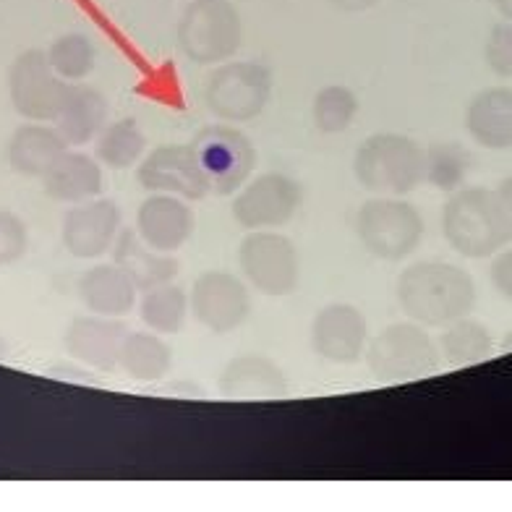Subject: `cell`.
<instances>
[{"instance_id": "1", "label": "cell", "mask_w": 512, "mask_h": 512, "mask_svg": "<svg viewBox=\"0 0 512 512\" xmlns=\"http://www.w3.org/2000/svg\"><path fill=\"white\" fill-rule=\"evenodd\" d=\"M398 304L408 317L426 327H447L473 309L476 285L455 264L426 259L411 264L398 277Z\"/></svg>"}, {"instance_id": "2", "label": "cell", "mask_w": 512, "mask_h": 512, "mask_svg": "<svg viewBox=\"0 0 512 512\" xmlns=\"http://www.w3.org/2000/svg\"><path fill=\"white\" fill-rule=\"evenodd\" d=\"M442 233L458 254L484 259L512 241V220L497 191L465 189L447 202Z\"/></svg>"}, {"instance_id": "3", "label": "cell", "mask_w": 512, "mask_h": 512, "mask_svg": "<svg viewBox=\"0 0 512 512\" xmlns=\"http://www.w3.org/2000/svg\"><path fill=\"white\" fill-rule=\"evenodd\" d=\"M353 173L371 194H411L426 176V152L403 134H374L356 149Z\"/></svg>"}, {"instance_id": "4", "label": "cell", "mask_w": 512, "mask_h": 512, "mask_svg": "<svg viewBox=\"0 0 512 512\" xmlns=\"http://www.w3.org/2000/svg\"><path fill=\"white\" fill-rule=\"evenodd\" d=\"M178 48L196 66L230 61L241 50V14L228 0H194L178 21Z\"/></svg>"}, {"instance_id": "5", "label": "cell", "mask_w": 512, "mask_h": 512, "mask_svg": "<svg viewBox=\"0 0 512 512\" xmlns=\"http://www.w3.org/2000/svg\"><path fill=\"white\" fill-rule=\"evenodd\" d=\"M356 236L371 256L400 262L411 256L424 238V217L398 196H377L358 209Z\"/></svg>"}, {"instance_id": "6", "label": "cell", "mask_w": 512, "mask_h": 512, "mask_svg": "<svg viewBox=\"0 0 512 512\" xmlns=\"http://www.w3.org/2000/svg\"><path fill=\"white\" fill-rule=\"evenodd\" d=\"M366 366L382 384L432 377L439 369V348L418 324H390L366 345Z\"/></svg>"}, {"instance_id": "7", "label": "cell", "mask_w": 512, "mask_h": 512, "mask_svg": "<svg viewBox=\"0 0 512 512\" xmlns=\"http://www.w3.org/2000/svg\"><path fill=\"white\" fill-rule=\"evenodd\" d=\"M272 95V71L264 63H223L209 76L204 102L209 113L225 123H249L262 115Z\"/></svg>"}, {"instance_id": "8", "label": "cell", "mask_w": 512, "mask_h": 512, "mask_svg": "<svg viewBox=\"0 0 512 512\" xmlns=\"http://www.w3.org/2000/svg\"><path fill=\"white\" fill-rule=\"evenodd\" d=\"M238 264L251 288L259 290L262 296H290L301 280L296 243L272 230H249V236L243 238L238 249Z\"/></svg>"}, {"instance_id": "9", "label": "cell", "mask_w": 512, "mask_h": 512, "mask_svg": "<svg viewBox=\"0 0 512 512\" xmlns=\"http://www.w3.org/2000/svg\"><path fill=\"white\" fill-rule=\"evenodd\" d=\"M191 147L207 176L209 189L215 194H236L254 173L256 149L249 142V136L241 134L238 128L225 126V123L202 128Z\"/></svg>"}, {"instance_id": "10", "label": "cell", "mask_w": 512, "mask_h": 512, "mask_svg": "<svg viewBox=\"0 0 512 512\" xmlns=\"http://www.w3.org/2000/svg\"><path fill=\"white\" fill-rule=\"evenodd\" d=\"M8 95L27 121L50 123L61 113L68 84L55 74L45 50H24L8 71Z\"/></svg>"}, {"instance_id": "11", "label": "cell", "mask_w": 512, "mask_h": 512, "mask_svg": "<svg viewBox=\"0 0 512 512\" xmlns=\"http://www.w3.org/2000/svg\"><path fill=\"white\" fill-rule=\"evenodd\" d=\"M304 202V189L285 173H264L246 181L233 202V217L246 230L283 228Z\"/></svg>"}, {"instance_id": "12", "label": "cell", "mask_w": 512, "mask_h": 512, "mask_svg": "<svg viewBox=\"0 0 512 512\" xmlns=\"http://www.w3.org/2000/svg\"><path fill=\"white\" fill-rule=\"evenodd\" d=\"M189 309L202 327L215 335L238 330L251 314L249 288L230 272L209 270L194 280Z\"/></svg>"}, {"instance_id": "13", "label": "cell", "mask_w": 512, "mask_h": 512, "mask_svg": "<svg viewBox=\"0 0 512 512\" xmlns=\"http://www.w3.org/2000/svg\"><path fill=\"white\" fill-rule=\"evenodd\" d=\"M136 178L149 194H173L191 202L212 191L191 144H162L152 149L139 165Z\"/></svg>"}, {"instance_id": "14", "label": "cell", "mask_w": 512, "mask_h": 512, "mask_svg": "<svg viewBox=\"0 0 512 512\" xmlns=\"http://www.w3.org/2000/svg\"><path fill=\"white\" fill-rule=\"evenodd\" d=\"M366 345H369V322L356 306H324L311 322V348L330 364H358L366 353Z\"/></svg>"}, {"instance_id": "15", "label": "cell", "mask_w": 512, "mask_h": 512, "mask_svg": "<svg viewBox=\"0 0 512 512\" xmlns=\"http://www.w3.org/2000/svg\"><path fill=\"white\" fill-rule=\"evenodd\" d=\"M121 233V207L113 199H87L63 215V246L76 259H97L113 249Z\"/></svg>"}, {"instance_id": "16", "label": "cell", "mask_w": 512, "mask_h": 512, "mask_svg": "<svg viewBox=\"0 0 512 512\" xmlns=\"http://www.w3.org/2000/svg\"><path fill=\"white\" fill-rule=\"evenodd\" d=\"M196 217L186 199L173 194L147 196L136 212V233L162 254H176L194 233Z\"/></svg>"}, {"instance_id": "17", "label": "cell", "mask_w": 512, "mask_h": 512, "mask_svg": "<svg viewBox=\"0 0 512 512\" xmlns=\"http://www.w3.org/2000/svg\"><path fill=\"white\" fill-rule=\"evenodd\" d=\"M126 335V324L115 322L113 317L92 314V317H76L68 324L63 345H66L68 356H74L81 364L97 371H113L118 369Z\"/></svg>"}, {"instance_id": "18", "label": "cell", "mask_w": 512, "mask_h": 512, "mask_svg": "<svg viewBox=\"0 0 512 512\" xmlns=\"http://www.w3.org/2000/svg\"><path fill=\"white\" fill-rule=\"evenodd\" d=\"M220 392L230 400H280L288 395V377L272 358L249 353L225 366Z\"/></svg>"}, {"instance_id": "19", "label": "cell", "mask_w": 512, "mask_h": 512, "mask_svg": "<svg viewBox=\"0 0 512 512\" xmlns=\"http://www.w3.org/2000/svg\"><path fill=\"white\" fill-rule=\"evenodd\" d=\"M79 298L84 309L100 317H126L136 306V285L118 264H97L79 277Z\"/></svg>"}, {"instance_id": "20", "label": "cell", "mask_w": 512, "mask_h": 512, "mask_svg": "<svg viewBox=\"0 0 512 512\" xmlns=\"http://www.w3.org/2000/svg\"><path fill=\"white\" fill-rule=\"evenodd\" d=\"M113 259L115 264L126 272L139 290L157 288V285L173 283V277L178 275L181 264L176 256L162 254V251L152 249L142 241V236L136 233V228H126L118 233L113 243Z\"/></svg>"}, {"instance_id": "21", "label": "cell", "mask_w": 512, "mask_h": 512, "mask_svg": "<svg viewBox=\"0 0 512 512\" xmlns=\"http://www.w3.org/2000/svg\"><path fill=\"white\" fill-rule=\"evenodd\" d=\"M42 189L50 199L66 204H79L95 199L102 191V168L95 157L84 152H63L53 168L42 176Z\"/></svg>"}, {"instance_id": "22", "label": "cell", "mask_w": 512, "mask_h": 512, "mask_svg": "<svg viewBox=\"0 0 512 512\" xmlns=\"http://www.w3.org/2000/svg\"><path fill=\"white\" fill-rule=\"evenodd\" d=\"M108 123V100L100 89L84 84H68V95L55 118V128L61 131L66 144H89L100 136Z\"/></svg>"}, {"instance_id": "23", "label": "cell", "mask_w": 512, "mask_h": 512, "mask_svg": "<svg viewBox=\"0 0 512 512\" xmlns=\"http://www.w3.org/2000/svg\"><path fill=\"white\" fill-rule=\"evenodd\" d=\"M63 152H66V139L58 128L27 123V126L16 128L8 142V165L19 176L42 178Z\"/></svg>"}, {"instance_id": "24", "label": "cell", "mask_w": 512, "mask_h": 512, "mask_svg": "<svg viewBox=\"0 0 512 512\" xmlns=\"http://www.w3.org/2000/svg\"><path fill=\"white\" fill-rule=\"evenodd\" d=\"M465 126L481 147L512 149V89L492 87L473 97Z\"/></svg>"}, {"instance_id": "25", "label": "cell", "mask_w": 512, "mask_h": 512, "mask_svg": "<svg viewBox=\"0 0 512 512\" xmlns=\"http://www.w3.org/2000/svg\"><path fill=\"white\" fill-rule=\"evenodd\" d=\"M173 366V351L152 332H128L121 345L118 369L136 382H160Z\"/></svg>"}, {"instance_id": "26", "label": "cell", "mask_w": 512, "mask_h": 512, "mask_svg": "<svg viewBox=\"0 0 512 512\" xmlns=\"http://www.w3.org/2000/svg\"><path fill=\"white\" fill-rule=\"evenodd\" d=\"M189 296L178 285H157V288L144 290L142 304H139V317L152 332L160 335H178L189 317Z\"/></svg>"}, {"instance_id": "27", "label": "cell", "mask_w": 512, "mask_h": 512, "mask_svg": "<svg viewBox=\"0 0 512 512\" xmlns=\"http://www.w3.org/2000/svg\"><path fill=\"white\" fill-rule=\"evenodd\" d=\"M144 149H147V136L134 118L108 123L95 144L97 160L108 165L110 170H128L142 160Z\"/></svg>"}, {"instance_id": "28", "label": "cell", "mask_w": 512, "mask_h": 512, "mask_svg": "<svg viewBox=\"0 0 512 512\" xmlns=\"http://www.w3.org/2000/svg\"><path fill=\"white\" fill-rule=\"evenodd\" d=\"M439 348H442V356L447 358V364L471 366L492 356L494 343L484 324L463 317L458 322L447 324L445 335L439 340Z\"/></svg>"}, {"instance_id": "29", "label": "cell", "mask_w": 512, "mask_h": 512, "mask_svg": "<svg viewBox=\"0 0 512 512\" xmlns=\"http://www.w3.org/2000/svg\"><path fill=\"white\" fill-rule=\"evenodd\" d=\"M48 61L53 71L63 81H81L87 79L97 66V50L95 42L89 40L87 34L71 32L63 34L50 45Z\"/></svg>"}, {"instance_id": "30", "label": "cell", "mask_w": 512, "mask_h": 512, "mask_svg": "<svg viewBox=\"0 0 512 512\" xmlns=\"http://www.w3.org/2000/svg\"><path fill=\"white\" fill-rule=\"evenodd\" d=\"M358 113V97L353 89L343 84H330V87L319 89L311 105V118L314 126L322 134H343L345 128L351 126Z\"/></svg>"}, {"instance_id": "31", "label": "cell", "mask_w": 512, "mask_h": 512, "mask_svg": "<svg viewBox=\"0 0 512 512\" xmlns=\"http://www.w3.org/2000/svg\"><path fill=\"white\" fill-rule=\"evenodd\" d=\"M468 170H471V155L460 144L445 142L426 149L424 181L432 183L434 189H458L460 183L465 181V176H468Z\"/></svg>"}, {"instance_id": "32", "label": "cell", "mask_w": 512, "mask_h": 512, "mask_svg": "<svg viewBox=\"0 0 512 512\" xmlns=\"http://www.w3.org/2000/svg\"><path fill=\"white\" fill-rule=\"evenodd\" d=\"M29 233L19 215L0 209V267L19 262L27 254Z\"/></svg>"}, {"instance_id": "33", "label": "cell", "mask_w": 512, "mask_h": 512, "mask_svg": "<svg viewBox=\"0 0 512 512\" xmlns=\"http://www.w3.org/2000/svg\"><path fill=\"white\" fill-rule=\"evenodd\" d=\"M486 63L497 76L512 79V21L492 29L486 40Z\"/></svg>"}, {"instance_id": "34", "label": "cell", "mask_w": 512, "mask_h": 512, "mask_svg": "<svg viewBox=\"0 0 512 512\" xmlns=\"http://www.w3.org/2000/svg\"><path fill=\"white\" fill-rule=\"evenodd\" d=\"M492 280L494 288L502 293L505 298H512V249H507L505 254L497 256V262L492 267Z\"/></svg>"}, {"instance_id": "35", "label": "cell", "mask_w": 512, "mask_h": 512, "mask_svg": "<svg viewBox=\"0 0 512 512\" xmlns=\"http://www.w3.org/2000/svg\"><path fill=\"white\" fill-rule=\"evenodd\" d=\"M327 3L340 8V11H348V14H358V11H366V8L377 6L379 0H327Z\"/></svg>"}, {"instance_id": "36", "label": "cell", "mask_w": 512, "mask_h": 512, "mask_svg": "<svg viewBox=\"0 0 512 512\" xmlns=\"http://www.w3.org/2000/svg\"><path fill=\"white\" fill-rule=\"evenodd\" d=\"M497 194H499V199H502V207L507 209V215H510V220H512V178H507V181L499 183Z\"/></svg>"}, {"instance_id": "37", "label": "cell", "mask_w": 512, "mask_h": 512, "mask_svg": "<svg viewBox=\"0 0 512 512\" xmlns=\"http://www.w3.org/2000/svg\"><path fill=\"white\" fill-rule=\"evenodd\" d=\"M499 8V14L505 16L507 21H512V0H494Z\"/></svg>"}]
</instances>
